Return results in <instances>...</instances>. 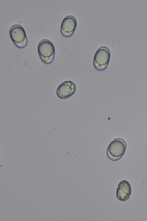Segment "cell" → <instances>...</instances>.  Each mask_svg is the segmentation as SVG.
<instances>
[{
	"label": "cell",
	"mask_w": 147,
	"mask_h": 221,
	"mask_svg": "<svg viewBox=\"0 0 147 221\" xmlns=\"http://www.w3.org/2000/svg\"><path fill=\"white\" fill-rule=\"evenodd\" d=\"M38 52L41 60L44 63L50 64L53 60L55 49L53 44L49 40L45 39L41 40L38 44Z\"/></svg>",
	"instance_id": "6da1fadb"
},
{
	"label": "cell",
	"mask_w": 147,
	"mask_h": 221,
	"mask_svg": "<svg viewBox=\"0 0 147 221\" xmlns=\"http://www.w3.org/2000/svg\"><path fill=\"white\" fill-rule=\"evenodd\" d=\"M126 148L125 141L120 138L113 140L109 145L107 150L108 157L113 161L121 158L125 153Z\"/></svg>",
	"instance_id": "7a4b0ae2"
},
{
	"label": "cell",
	"mask_w": 147,
	"mask_h": 221,
	"mask_svg": "<svg viewBox=\"0 0 147 221\" xmlns=\"http://www.w3.org/2000/svg\"><path fill=\"white\" fill-rule=\"evenodd\" d=\"M111 54L109 49L105 46L99 48L96 52L93 60L94 68L98 71H102L107 67Z\"/></svg>",
	"instance_id": "3957f363"
},
{
	"label": "cell",
	"mask_w": 147,
	"mask_h": 221,
	"mask_svg": "<svg viewBox=\"0 0 147 221\" xmlns=\"http://www.w3.org/2000/svg\"><path fill=\"white\" fill-rule=\"evenodd\" d=\"M10 38L15 45L18 47L23 48L27 45L28 39L25 31L21 25L15 24L9 30Z\"/></svg>",
	"instance_id": "277c9868"
},
{
	"label": "cell",
	"mask_w": 147,
	"mask_h": 221,
	"mask_svg": "<svg viewBox=\"0 0 147 221\" xmlns=\"http://www.w3.org/2000/svg\"><path fill=\"white\" fill-rule=\"evenodd\" d=\"M77 25L76 18L69 15L63 20L60 27V31L62 35L65 37H69L74 33Z\"/></svg>",
	"instance_id": "5b68a950"
},
{
	"label": "cell",
	"mask_w": 147,
	"mask_h": 221,
	"mask_svg": "<svg viewBox=\"0 0 147 221\" xmlns=\"http://www.w3.org/2000/svg\"><path fill=\"white\" fill-rule=\"evenodd\" d=\"M76 89V85L73 82L70 81H66L58 86L57 89V94L61 98H67L74 93Z\"/></svg>",
	"instance_id": "8992f818"
},
{
	"label": "cell",
	"mask_w": 147,
	"mask_h": 221,
	"mask_svg": "<svg viewBox=\"0 0 147 221\" xmlns=\"http://www.w3.org/2000/svg\"><path fill=\"white\" fill-rule=\"evenodd\" d=\"M131 193V188L129 183L123 180L119 184L116 190V196L121 201H125L129 197Z\"/></svg>",
	"instance_id": "52a82bcc"
}]
</instances>
